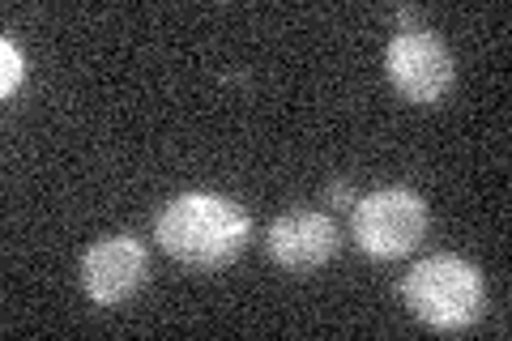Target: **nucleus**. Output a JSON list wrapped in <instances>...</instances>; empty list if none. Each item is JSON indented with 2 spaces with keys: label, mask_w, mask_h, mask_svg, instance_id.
Segmentation results:
<instances>
[{
  "label": "nucleus",
  "mask_w": 512,
  "mask_h": 341,
  "mask_svg": "<svg viewBox=\"0 0 512 341\" xmlns=\"http://www.w3.org/2000/svg\"><path fill=\"white\" fill-rule=\"evenodd\" d=\"M154 239L171 261L210 273L231 265L248 248L252 218L239 201L218 197V192H184L158 214Z\"/></svg>",
  "instance_id": "1"
},
{
  "label": "nucleus",
  "mask_w": 512,
  "mask_h": 341,
  "mask_svg": "<svg viewBox=\"0 0 512 341\" xmlns=\"http://www.w3.org/2000/svg\"><path fill=\"white\" fill-rule=\"evenodd\" d=\"M402 295H406V307L414 312V320H423L427 329L457 333V329H470V324L483 316L487 286H483L478 265L461 261L453 252H440L406 273Z\"/></svg>",
  "instance_id": "2"
},
{
  "label": "nucleus",
  "mask_w": 512,
  "mask_h": 341,
  "mask_svg": "<svg viewBox=\"0 0 512 341\" xmlns=\"http://www.w3.org/2000/svg\"><path fill=\"white\" fill-rule=\"evenodd\" d=\"M355 243L376 261H397L427 235V201L414 188H376L355 201Z\"/></svg>",
  "instance_id": "3"
},
{
  "label": "nucleus",
  "mask_w": 512,
  "mask_h": 341,
  "mask_svg": "<svg viewBox=\"0 0 512 341\" xmlns=\"http://www.w3.org/2000/svg\"><path fill=\"white\" fill-rule=\"evenodd\" d=\"M384 73H389L393 90L402 94L406 103H440L448 90H453V56L448 47L431 35V30H402L384 47Z\"/></svg>",
  "instance_id": "4"
},
{
  "label": "nucleus",
  "mask_w": 512,
  "mask_h": 341,
  "mask_svg": "<svg viewBox=\"0 0 512 341\" xmlns=\"http://www.w3.org/2000/svg\"><path fill=\"white\" fill-rule=\"evenodd\" d=\"M146 269H150L146 243L133 235H107L90 243L82 256V290L90 295V303L116 307L137 295V286L146 282Z\"/></svg>",
  "instance_id": "5"
},
{
  "label": "nucleus",
  "mask_w": 512,
  "mask_h": 341,
  "mask_svg": "<svg viewBox=\"0 0 512 341\" xmlns=\"http://www.w3.org/2000/svg\"><path fill=\"white\" fill-rule=\"evenodd\" d=\"M338 243V222L320 209H291V214L269 222L265 231V248L286 273H312L329 265L338 256Z\"/></svg>",
  "instance_id": "6"
},
{
  "label": "nucleus",
  "mask_w": 512,
  "mask_h": 341,
  "mask_svg": "<svg viewBox=\"0 0 512 341\" xmlns=\"http://www.w3.org/2000/svg\"><path fill=\"white\" fill-rule=\"evenodd\" d=\"M0 60H5V69H0V94L13 99L18 86L26 81V56H22V47L13 39H0Z\"/></svg>",
  "instance_id": "7"
},
{
  "label": "nucleus",
  "mask_w": 512,
  "mask_h": 341,
  "mask_svg": "<svg viewBox=\"0 0 512 341\" xmlns=\"http://www.w3.org/2000/svg\"><path fill=\"white\" fill-rule=\"evenodd\" d=\"M329 197L338 201V205H355V201H359L355 192H350V184H333V188H329Z\"/></svg>",
  "instance_id": "8"
}]
</instances>
